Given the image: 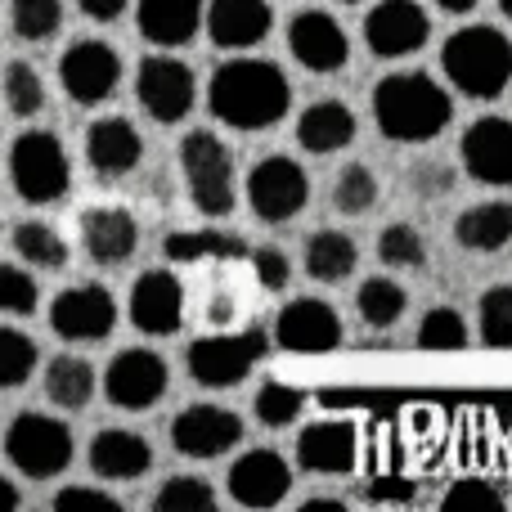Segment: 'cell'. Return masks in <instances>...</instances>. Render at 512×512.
Returning <instances> with one entry per match:
<instances>
[{"mask_svg":"<svg viewBox=\"0 0 512 512\" xmlns=\"http://www.w3.org/2000/svg\"><path fill=\"white\" fill-rule=\"evenodd\" d=\"M207 108L234 131H265L288 117L292 86L270 59H230L207 81Z\"/></svg>","mask_w":512,"mask_h":512,"instance_id":"1","label":"cell"},{"mask_svg":"<svg viewBox=\"0 0 512 512\" xmlns=\"http://www.w3.org/2000/svg\"><path fill=\"white\" fill-rule=\"evenodd\" d=\"M450 90L427 72H391L373 86V122L396 144H427L450 126Z\"/></svg>","mask_w":512,"mask_h":512,"instance_id":"2","label":"cell"},{"mask_svg":"<svg viewBox=\"0 0 512 512\" xmlns=\"http://www.w3.org/2000/svg\"><path fill=\"white\" fill-rule=\"evenodd\" d=\"M441 68L459 95L499 99L512 86V41L490 23L459 27L441 50Z\"/></svg>","mask_w":512,"mask_h":512,"instance_id":"3","label":"cell"},{"mask_svg":"<svg viewBox=\"0 0 512 512\" xmlns=\"http://www.w3.org/2000/svg\"><path fill=\"white\" fill-rule=\"evenodd\" d=\"M9 185L23 203L50 207L68 194L72 185V162L68 149L54 131H23L9 144Z\"/></svg>","mask_w":512,"mask_h":512,"instance_id":"4","label":"cell"},{"mask_svg":"<svg viewBox=\"0 0 512 512\" xmlns=\"http://www.w3.org/2000/svg\"><path fill=\"white\" fill-rule=\"evenodd\" d=\"M72 450H77L72 427L50 414H36V409H23V414L5 427V459L14 463L27 481L59 477L72 463Z\"/></svg>","mask_w":512,"mask_h":512,"instance_id":"5","label":"cell"},{"mask_svg":"<svg viewBox=\"0 0 512 512\" xmlns=\"http://www.w3.org/2000/svg\"><path fill=\"white\" fill-rule=\"evenodd\" d=\"M180 171H185L189 203L203 216H230L234 212V158L212 131H189L180 140Z\"/></svg>","mask_w":512,"mask_h":512,"instance_id":"6","label":"cell"},{"mask_svg":"<svg viewBox=\"0 0 512 512\" xmlns=\"http://www.w3.org/2000/svg\"><path fill=\"white\" fill-rule=\"evenodd\" d=\"M270 351V333L265 328H248V333H221V337H198L185 351L189 378L203 387H234L261 364V355Z\"/></svg>","mask_w":512,"mask_h":512,"instance_id":"7","label":"cell"},{"mask_svg":"<svg viewBox=\"0 0 512 512\" xmlns=\"http://www.w3.org/2000/svg\"><path fill=\"white\" fill-rule=\"evenodd\" d=\"M310 203V176L301 171L297 158L288 153H270L252 167L248 176V207L256 221L265 225H283Z\"/></svg>","mask_w":512,"mask_h":512,"instance_id":"8","label":"cell"},{"mask_svg":"<svg viewBox=\"0 0 512 512\" xmlns=\"http://www.w3.org/2000/svg\"><path fill=\"white\" fill-rule=\"evenodd\" d=\"M59 86L72 104H104L117 95L122 86V59L108 41L86 36V41H72L59 59Z\"/></svg>","mask_w":512,"mask_h":512,"instance_id":"9","label":"cell"},{"mask_svg":"<svg viewBox=\"0 0 512 512\" xmlns=\"http://www.w3.org/2000/svg\"><path fill=\"white\" fill-rule=\"evenodd\" d=\"M135 95H140L144 113L153 117L158 126H176L189 117L198 99V81H194V68L171 54H149L135 72Z\"/></svg>","mask_w":512,"mask_h":512,"instance_id":"10","label":"cell"},{"mask_svg":"<svg viewBox=\"0 0 512 512\" xmlns=\"http://www.w3.org/2000/svg\"><path fill=\"white\" fill-rule=\"evenodd\" d=\"M167 360H162L158 351H149V346H131V351L113 355V364H108L104 373V396L113 409H126V414H144V409H153L162 396H167Z\"/></svg>","mask_w":512,"mask_h":512,"instance_id":"11","label":"cell"},{"mask_svg":"<svg viewBox=\"0 0 512 512\" xmlns=\"http://www.w3.org/2000/svg\"><path fill=\"white\" fill-rule=\"evenodd\" d=\"M427 36H432V18L418 0H378L364 14V45L378 59H405L423 50Z\"/></svg>","mask_w":512,"mask_h":512,"instance_id":"12","label":"cell"},{"mask_svg":"<svg viewBox=\"0 0 512 512\" xmlns=\"http://www.w3.org/2000/svg\"><path fill=\"white\" fill-rule=\"evenodd\" d=\"M50 328L63 342H104L117 328V297L99 283L63 288L50 301Z\"/></svg>","mask_w":512,"mask_h":512,"instance_id":"13","label":"cell"},{"mask_svg":"<svg viewBox=\"0 0 512 512\" xmlns=\"http://www.w3.org/2000/svg\"><path fill=\"white\" fill-rule=\"evenodd\" d=\"M274 342L292 355H328L342 346V319L319 297H292L274 319Z\"/></svg>","mask_w":512,"mask_h":512,"instance_id":"14","label":"cell"},{"mask_svg":"<svg viewBox=\"0 0 512 512\" xmlns=\"http://www.w3.org/2000/svg\"><path fill=\"white\" fill-rule=\"evenodd\" d=\"M243 441V418L225 405H189L171 423V445L185 459H221Z\"/></svg>","mask_w":512,"mask_h":512,"instance_id":"15","label":"cell"},{"mask_svg":"<svg viewBox=\"0 0 512 512\" xmlns=\"http://www.w3.org/2000/svg\"><path fill=\"white\" fill-rule=\"evenodd\" d=\"M288 54L301 63L306 72H342L346 59H351V41H346L342 23L324 9H301L288 23Z\"/></svg>","mask_w":512,"mask_h":512,"instance_id":"16","label":"cell"},{"mask_svg":"<svg viewBox=\"0 0 512 512\" xmlns=\"http://www.w3.org/2000/svg\"><path fill=\"white\" fill-rule=\"evenodd\" d=\"M459 158L477 185L512 189V122L508 117H477L463 131Z\"/></svg>","mask_w":512,"mask_h":512,"instance_id":"17","label":"cell"},{"mask_svg":"<svg viewBox=\"0 0 512 512\" xmlns=\"http://www.w3.org/2000/svg\"><path fill=\"white\" fill-rule=\"evenodd\" d=\"M126 310H131V324L144 337H171L185 324V288L171 270H144L135 279Z\"/></svg>","mask_w":512,"mask_h":512,"instance_id":"18","label":"cell"},{"mask_svg":"<svg viewBox=\"0 0 512 512\" xmlns=\"http://www.w3.org/2000/svg\"><path fill=\"white\" fill-rule=\"evenodd\" d=\"M203 27L216 50H252L270 36L274 9L270 0H212L203 5Z\"/></svg>","mask_w":512,"mask_h":512,"instance_id":"19","label":"cell"},{"mask_svg":"<svg viewBox=\"0 0 512 512\" xmlns=\"http://www.w3.org/2000/svg\"><path fill=\"white\" fill-rule=\"evenodd\" d=\"M355 463H360V432L351 423L324 418L297 436V468L310 477H342Z\"/></svg>","mask_w":512,"mask_h":512,"instance_id":"20","label":"cell"},{"mask_svg":"<svg viewBox=\"0 0 512 512\" xmlns=\"http://www.w3.org/2000/svg\"><path fill=\"white\" fill-rule=\"evenodd\" d=\"M292 490V468L274 450H248L230 463V495L243 508H279Z\"/></svg>","mask_w":512,"mask_h":512,"instance_id":"21","label":"cell"},{"mask_svg":"<svg viewBox=\"0 0 512 512\" xmlns=\"http://www.w3.org/2000/svg\"><path fill=\"white\" fill-rule=\"evenodd\" d=\"M77 234L95 265H122L140 248V221L126 207H86L77 221Z\"/></svg>","mask_w":512,"mask_h":512,"instance_id":"22","label":"cell"},{"mask_svg":"<svg viewBox=\"0 0 512 512\" xmlns=\"http://www.w3.org/2000/svg\"><path fill=\"white\" fill-rule=\"evenodd\" d=\"M86 162L99 180H122L144 162V140L126 117H99L86 131Z\"/></svg>","mask_w":512,"mask_h":512,"instance_id":"23","label":"cell"},{"mask_svg":"<svg viewBox=\"0 0 512 512\" xmlns=\"http://www.w3.org/2000/svg\"><path fill=\"white\" fill-rule=\"evenodd\" d=\"M90 468L104 481H140L153 468V445L140 432L126 427H108L90 441Z\"/></svg>","mask_w":512,"mask_h":512,"instance_id":"24","label":"cell"},{"mask_svg":"<svg viewBox=\"0 0 512 512\" xmlns=\"http://www.w3.org/2000/svg\"><path fill=\"white\" fill-rule=\"evenodd\" d=\"M135 23L140 36L162 50L189 45L203 27V0H135Z\"/></svg>","mask_w":512,"mask_h":512,"instance_id":"25","label":"cell"},{"mask_svg":"<svg viewBox=\"0 0 512 512\" xmlns=\"http://www.w3.org/2000/svg\"><path fill=\"white\" fill-rule=\"evenodd\" d=\"M355 131H360V122H355V113L342 99H319L297 117V144L306 153H315V158L342 153L355 140Z\"/></svg>","mask_w":512,"mask_h":512,"instance_id":"26","label":"cell"},{"mask_svg":"<svg viewBox=\"0 0 512 512\" xmlns=\"http://www.w3.org/2000/svg\"><path fill=\"white\" fill-rule=\"evenodd\" d=\"M454 239L459 248L477 256H495L512 243V203H477L454 221Z\"/></svg>","mask_w":512,"mask_h":512,"instance_id":"27","label":"cell"},{"mask_svg":"<svg viewBox=\"0 0 512 512\" xmlns=\"http://www.w3.org/2000/svg\"><path fill=\"white\" fill-rule=\"evenodd\" d=\"M45 400L59 409H68V414H77V409H86L90 400H95V369H90V360H81V355H54L50 364H45Z\"/></svg>","mask_w":512,"mask_h":512,"instance_id":"28","label":"cell"},{"mask_svg":"<svg viewBox=\"0 0 512 512\" xmlns=\"http://www.w3.org/2000/svg\"><path fill=\"white\" fill-rule=\"evenodd\" d=\"M360 265V248H355L351 234L342 230H319L306 243V274L319 283H342L346 274H355Z\"/></svg>","mask_w":512,"mask_h":512,"instance_id":"29","label":"cell"},{"mask_svg":"<svg viewBox=\"0 0 512 512\" xmlns=\"http://www.w3.org/2000/svg\"><path fill=\"white\" fill-rule=\"evenodd\" d=\"M167 256L180 265H194V261H239L248 256V243L239 234H225V230H176L167 239Z\"/></svg>","mask_w":512,"mask_h":512,"instance_id":"30","label":"cell"},{"mask_svg":"<svg viewBox=\"0 0 512 512\" xmlns=\"http://www.w3.org/2000/svg\"><path fill=\"white\" fill-rule=\"evenodd\" d=\"M9 243H14L18 261L32 265V270H63V265H68V243L45 221H18Z\"/></svg>","mask_w":512,"mask_h":512,"instance_id":"31","label":"cell"},{"mask_svg":"<svg viewBox=\"0 0 512 512\" xmlns=\"http://www.w3.org/2000/svg\"><path fill=\"white\" fill-rule=\"evenodd\" d=\"M405 306H409L405 288L396 279H382V274L364 279L360 292H355V310H360V319L369 328H396L405 319Z\"/></svg>","mask_w":512,"mask_h":512,"instance_id":"32","label":"cell"},{"mask_svg":"<svg viewBox=\"0 0 512 512\" xmlns=\"http://www.w3.org/2000/svg\"><path fill=\"white\" fill-rule=\"evenodd\" d=\"M0 99H5V108L14 117H36L45 108V81H41V72H36L32 63H23V59L5 63V77H0Z\"/></svg>","mask_w":512,"mask_h":512,"instance_id":"33","label":"cell"},{"mask_svg":"<svg viewBox=\"0 0 512 512\" xmlns=\"http://www.w3.org/2000/svg\"><path fill=\"white\" fill-rule=\"evenodd\" d=\"M477 328L490 351H512V283H499V288L481 292Z\"/></svg>","mask_w":512,"mask_h":512,"instance_id":"34","label":"cell"},{"mask_svg":"<svg viewBox=\"0 0 512 512\" xmlns=\"http://www.w3.org/2000/svg\"><path fill=\"white\" fill-rule=\"evenodd\" d=\"M36 360H41V351H36L32 337H27L23 328L0 324V391L23 387L36 373Z\"/></svg>","mask_w":512,"mask_h":512,"instance_id":"35","label":"cell"},{"mask_svg":"<svg viewBox=\"0 0 512 512\" xmlns=\"http://www.w3.org/2000/svg\"><path fill=\"white\" fill-rule=\"evenodd\" d=\"M9 27L18 41H50L63 27V0H9Z\"/></svg>","mask_w":512,"mask_h":512,"instance_id":"36","label":"cell"},{"mask_svg":"<svg viewBox=\"0 0 512 512\" xmlns=\"http://www.w3.org/2000/svg\"><path fill=\"white\" fill-rule=\"evenodd\" d=\"M378 176H373L364 162H355V167H346V171H337V180H333V207L342 216H364L373 203H378Z\"/></svg>","mask_w":512,"mask_h":512,"instance_id":"37","label":"cell"},{"mask_svg":"<svg viewBox=\"0 0 512 512\" xmlns=\"http://www.w3.org/2000/svg\"><path fill=\"white\" fill-rule=\"evenodd\" d=\"M468 346V324L454 306H432L418 324V351H463Z\"/></svg>","mask_w":512,"mask_h":512,"instance_id":"38","label":"cell"},{"mask_svg":"<svg viewBox=\"0 0 512 512\" xmlns=\"http://www.w3.org/2000/svg\"><path fill=\"white\" fill-rule=\"evenodd\" d=\"M252 409L265 427H292L301 418V409H306V391L288 387V382H265V387L256 391Z\"/></svg>","mask_w":512,"mask_h":512,"instance_id":"39","label":"cell"},{"mask_svg":"<svg viewBox=\"0 0 512 512\" xmlns=\"http://www.w3.org/2000/svg\"><path fill=\"white\" fill-rule=\"evenodd\" d=\"M212 508H216V490L203 477H171L153 495V512H212Z\"/></svg>","mask_w":512,"mask_h":512,"instance_id":"40","label":"cell"},{"mask_svg":"<svg viewBox=\"0 0 512 512\" xmlns=\"http://www.w3.org/2000/svg\"><path fill=\"white\" fill-rule=\"evenodd\" d=\"M378 256L396 270H423L427 265V243L414 225H387L378 239Z\"/></svg>","mask_w":512,"mask_h":512,"instance_id":"41","label":"cell"},{"mask_svg":"<svg viewBox=\"0 0 512 512\" xmlns=\"http://www.w3.org/2000/svg\"><path fill=\"white\" fill-rule=\"evenodd\" d=\"M41 306V283L23 265H0V310L5 315H32Z\"/></svg>","mask_w":512,"mask_h":512,"instance_id":"42","label":"cell"},{"mask_svg":"<svg viewBox=\"0 0 512 512\" xmlns=\"http://www.w3.org/2000/svg\"><path fill=\"white\" fill-rule=\"evenodd\" d=\"M441 512H504V499H499V490L490 486V481L463 477V481H454V486L445 490Z\"/></svg>","mask_w":512,"mask_h":512,"instance_id":"43","label":"cell"},{"mask_svg":"<svg viewBox=\"0 0 512 512\" xmlns=\"http://www.w3.org/2000/svg\"><path fill=\"white\" fill-rule=\"evenodd\" d=\"M54 512H122V504L95 486H63L54 495Z\"/></svg>","mask_w":512,"mask_h":512,"instance_id":"44","label":"cell"},{"mask_svg":"<svg viewBox=\"0 0 512 512\" xmlns=\"http://www.w3.org/2000/svg\"><path fill=\"white\" fill-rule=\"evenodd\" d=\"M252 270H256V283H261V288L279 292V288H288L292 265H288V256H283L279 248H256L252 252Z\"/></svg>","mask_w":512,"mask_h":512,"instance_id":"45","label":"cell"},{"mask_svg":"<svg viewBox=\"0 0 512 512\" xmlns=\"http://www.w3.org/2000/svg\"><path fill=\"white\" fill-rule=\"evenodd\" d=\"M364 495H369L373 504H409V499L418 495V486L409 477H373Z\"/></svg>","mask_w":512,"mask_h":512,"instance_id":"46","label":"cell"},{"mask_svg":"<svg viewBox=\"0 0 512 512\" xmlns=\"http://www.w3.org/2000/svg\"><path fill=\"white\" fill-rule=\"evenodd\" d=\"M126 5H131V0H77V9L86 18H95V23H113V18H122Z\"/></svg>","mask_w":512,"mask_h":512,"instance_id":"47","label":"cell"},{"mask_svg":"<svg viewBox=\"0 0 512 512\" xmlns=\"http://www.w3.org/2000/svg\"><path fill=\"white\" fill-rule=\"evenodd\" d=\"M414 189L418 194H441V189H450V171L445 167H423L414 176Z\"/></svg>","mask_w":512,"mask_h":512,"instance_id":"48","label":"cell"},{"mask_svg":"<svg viewBox=\"0 0 512 512\" xmlns=\"http://www.w3.org/2000/svg\"><path fill=\"white\" fill-rule=\"evenodd\" d=\"M18 508V486L9 477H0V512H14Z\"/></svg>","mask_w":512,"mask_h":512,"instance_id":"49","label":"cell"},{"mask_svg":"<svg viewBox=\"0 0 512 512\" xmlns=\"http://www.w3.org/2000/svg\"><path fill=\"white\" fill-rule=\"evenodd\" d=\"M301 512H346V504L342 499H306Z\"/></svg>","mask_w":512,"mask_h":512,"instance_id":"50","label":"cell"},{"mask_svg":"<svg viewBox=\"0 0 512 512\" xmlns=\"http://www.w3.org/2000/svg\"><path fill=\"white\" fill-rule=\"evenodd\" d=\"M436 9H445V14H472L477 0H436Z\"/></svg>","mask_w":512,"mask_h":512,"instance_id":"51","label":"cell"},{"mask_svg":"<svg viewBox=\"0 0 512 512\" xmlns=\"http://www.w3.org/2000/svg\"><path fill=\"white\" fill-rule=\"evenodd\" d=\"M499 9H504V18H512V0H499Z\"/></svg>","mask_w":512,"mask_h":512,"instance_id":"52","label":"cell"},{"mask_svg":"<svg viewBox=\"0 0 512 512\" xmlns=\"http://www.w3.org/2000/svg\"><path fill=\"white\" fill-rule=\"evenodd\" d=\"M337 5H360V0H337Z\"/></svg>","mask_w":512,"mask_h":512,"instance_id":"53","label":"cell"}]
</instances>
